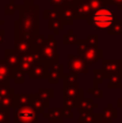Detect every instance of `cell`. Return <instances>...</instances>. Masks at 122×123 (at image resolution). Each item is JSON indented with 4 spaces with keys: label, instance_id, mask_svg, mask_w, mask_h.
<instances>
[{
    "label": "cell",
    "instance_id": "cell-1",
    "mask_svg": "<svg viewBox=\"0 0 122 123\" xmlns=\"http://www.w3.org/2000/svg\"><path fill=\"white\" fill-rule=\"evenodd\" d=\"M112 21H114V15L108 9H101L95 12L92 17L93 25L99 29L108 28L112 24Z\"/></svg>",
    "mask_w": 122,
    "mask_h": 123
},
{
    "label": "cell",
    "instance_id": "cell-2",
    "mask_svg": "<svg viewBox=\"0 0 122 123\" xmlns=\"http://www.w3.org/2000/svg\"><path fill=\"white\" fill-rule=\"evenodd\" d=\"M32 117H34V112L28 108H23L19 111V118H21L23 121H26V120L28 121V120H30Z\"/></svg>",
    "mask_w": 122,
    "mask_h": 123
}]
</instances>
